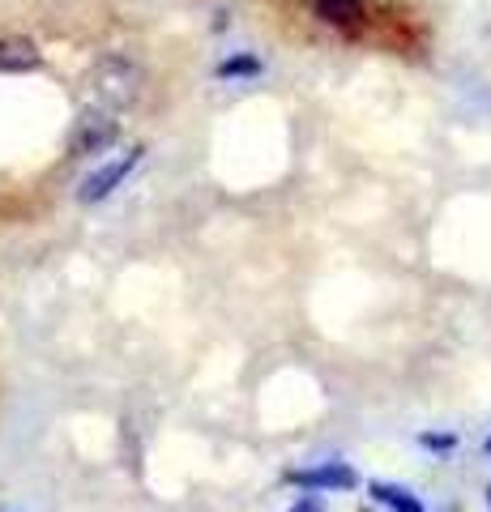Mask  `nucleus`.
Segmentation results:
<instances>
[{
    "label": "nucleus",
    "mask_w": 491,
    "mask_h": 512,
    "mask_svg": "<svg viewBox=\"0 0 491 512\" xmlns=\"http://www.w3.org/2000/svg\"><path fill=\"white\" fill-rule=\"evenodd\" d=\"M487 508H491V483H487Z\"/></svg>",
    "instance_id": "obj_12"
},
{
    "label": "nucleus",
    "mask_w": 491,
    "mask_h": 512,
    "mask_svg": "<svg viewBox=\"0 0 491 512\" xmlns=\"http://www.w3.org/2000/svg\"><path fill=\"white\" fill-rule=\"evenodd\" d=\"M261 56L257 52H235V56H227L223 64H218V77H223V82H252V77H261Z\"/></svg>",
    "instance_id": "obj_8"
},
{
    "label": "nucleus",
    "mask_w": 491,
    "mask_h": 512,
    "mask_svg": "<svg viewBox=\"0 0 491 512\" xmlns=\"http://www.w3.org/2000/svg\"><path fill=\"white\" fill-rule=\"evenodd\" d=\"M368 495L389 508V512H423V500L410 487H398V483H385V478H376V483H368Z\"/></svg>",
    "instance_id": "obj_7"
},
{
    "label": "nucleus",
    "mask_w": 491,
    "mask_h": 512,
    "mask_svg": "<svg viewBox=\"0 0 491 512\" xmlns=\"http://www.w3.org/2000/svg\"><path fill=\"white\" fill-rule=\"evenodd\" d=\"M141 154H146V150L133 146V150H124L120 158H112V163H103L99 171H90L86 180H82V188H77V201H82V205H99V201H107V197H112V192L133 175V167L141 163Z\"/></svg>",
    "instance_id": "obj_4"
},
{
    "label": "nucleus",
    "mask_w": 491,
    "mask_h": 512,
    "mask_svg": "<svg viewBox=\"0 0 491 512\" xmlns=\"http://www.w3.org/2000/svg\"><path fill=\"white\" fill-rule=\"evenodd\" d=\"M86 90H90V107L99 111H129L141 103V94H146V69L133 60V56H120V52H107L90 64L86 73Z\"/></svg>",
    "instance_id": "obj_1"
},
{
    "label": "nucleus",
    "mask_w": 491,
    "mask_h": 512,
    "mask_svg": "<svg viewBox=\"0 0 491 512\" xmlns=\"http://www.w3.org/2000/svg\"><path fill=\"white\" fill-rule=\"evenodd\" d=\"M287 512H325V508L316 495H304V500H295V508H287Z\"/></svg>",
    "instance_id": "obj_10"
},
{
    "label": "nucleus",
    "mask_w": 491,
    "mask_h": 512,
    "mask_svg": "<svg viewBox=\"0 0 491 512\" xmlns=\"http://www.w3.org/2000/svg\"><path fill=\"white\" fill-rule=\"evenodd\" d=\"M419 444H423V448H432V453H449V448L457 444V436H453V431H423Z\"/></svg>",
    "instance_id": "obj_9"
},
{
    "label": "nucleus",
    "mask_w": 491,
    "mask_h": 512,
    "mask_svg": "<svg viewBox=\"0 0 491 512\" xmlns=\"http://www.w3.org/2000/svg\"><path fill=\"white\" fill-rule=\"evenodd\" d=\"M282 483H291L299 491H312V495H334V491H355L359 487V474L351 461H316L308 470H287Z\"/></svg>",
    "instance_id": "obj_3"
},
{
    "label": "nucleus",
    "mask_w": 491,
    "mask_h": 512,
    "mask_svg": "<svg viewBox=\"0 0 491 512\" xmlns=\"http://www.w3.org/2000/svg\"><path fill=\"white\" fill-rule=\"evenodd\" d=\"M449 512H457V508H449Z\"/></svg>",
    "instance_id": "obj_13"
},
{
    "label": "nucleus",
    "mask_w": 491,
    "mask_h": 512,
    "mask_svg": "<svg viewBox=\"0 0 491 512\" xmlns=\"http://www.w3.org/2000/svg\"><path fill=\"white\" fill-rule=\"evenodd\" d=\"M116 141H120V116H112V111H99V107H86L82 116L73 120L69 154H77V158L107 154Z\"/></svg>",
    "instance_id": "obj_2"
},
{
    "label": "nucleus",
    "mask_w": 491,
    "mask_h": 512,
    "mask_svg": "<svg viewBox=\"0 0 491 512\" xmlns=\"http://www.w3.org/2000/svg\"><path fill=\"white\" fill-rule=\"evenodd\" d=\"M312 13L321 18L325 26L334 30H359L368 22V9H363V0H308Z\"/></svg>",
    "instance_id": "obj_6"
},
{
    "label": "nucleus",
    "mask_w": 491,
    "mask_h": 512,
    "mask_svg": "<svg viewBox=\"0 0 491 512\" xmlns=\"http://www.w3.org/2000/svg\"><path fill=\"white\" fill-rule=\"evenodd\" d=\"M43 64V52L35 39L26 35H5L0 39V77H22V73H35Z\"/></svg>",
    "instance_id": "obj_5"
},
{
    "label": "nucleus",
    "mask_w": 491,
    "mask_h": 512,
    "mask_svg": "<svg viewBox=\"0 0 491 512\" xmlns=\"http://www.w3.org/2000/svg\"><path fill=\"white\" fill-rule=\"evenodd\" d=\"M483 448H487V453H491V436H487V440H483Z\"/></svg>",
    "instance_id": "obj_11"
}]
</instances>
